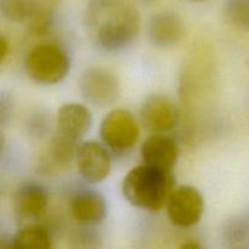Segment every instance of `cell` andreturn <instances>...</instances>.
Masks as SVG:
<instances>
[{
  "instance_id": "7a4b0ae2",
  "label": "cell",
  "mask_w": 249,
  "mask_h": 249,
  "mask_svg": "<svg viewBox=\"0 0 249 249\" xmlns=\"http://www.w3.org/2000/svg\"><path fill=\"white\" fill-rule=\"evenodd\" d=\"M174 190L172 170L145 164L134 167L124 177L122 194L135 208L160 212Z\"/></svg>"
},
{
  "instance_id": "d6986e66",
  "label": "cell",
  "mask_w": 249,
  "mask_h": 249,
  "mask_svg": "<svg viewBox=\"0 0 249 249\" xmlns=\"http://www.w3.org/2000/svg\"><path fill=\"white\" fill-rule=\"evenodd\" d=\"M181 248H199V245H197V243L195 242H187V243H184V245L181 246Z\"/></svg>"
},
{
  "instance_id": "52a82bcc",
  "label": "cell",
  "mask_w": 249,
  "mask_h": 249,
  "mask_svg": "<svg viewBox=\"0 0 249 249\" xmlns=\"http://www.w3.org/2000/svg\"><path fill=\"white\" fill-rule=\"evenodd\" d=\"M77 167L85 181L99 184L111 173V155L97 141H87L77 148Z\"/></svg>"
},
{
  "instance_id": "5bb4252c",
  "label": "cell",
  "mask_w": 249,
  "mask_h": 249,
  "mask_svg": "<svg viewBox=\"0 0 249 249\" xmlns=\"http://www.w3.org/2000/svg\"><path fill=\"white\" fill-rule=\"evenodd\" d=\"M75 152V141L58 134L49 146L48 153L43 160L45 172H57L67 167Z\"/></svg>"
},
{
  "instance_id": "9c48e42d",
  "label": "cell",
  "mask_w": 249,
  "mask_h": 249,
  "mask_svg": "<svg viewBox=\"0 0 249 249\" xmlns=\"http://www.w3.org/2000/svg\"><path fill=\"white\" fill-rule=\"evenodd\" d=\"M141 158L145 164L173 170L179 160V146L170 136L152 134L141 146Z\"/></svg>"
},
{
  "instance_id": "8992f818",
  "label": "cell",
  "mask_w": 249,
  "mask_h": 249,
  "mask_svg": "<svg viewBox=\"0 0 249 249\" xmlns=\"http://www.w3.org/2000/svg\"><path fill=\"white\" fill-rule=\"evenodd\" d=\"M79 89L88 102L97 107H107L118 100L121 84L118 77L111 71L92 67L82 73Z\"/></svg>"
},
{
  "instance_id": "8fae6325",
  "label": "cell",
  "mask_w": 249,
  "mask_h": 249,
  "mask_svg": "<svg viewBox=\"0 0 249 249\" xmlns=\"http://www.w3.org/2000/svg\"><path fill=\"white\" fill-rule=\"evenodd\" d=\"M71 215L80 225H96L106 216L107 207L104 196L95 190H80L70 203Z\"/></svg>"
},
{
  "instance_id": "277c9868",
  "label": "cell",
  "mask_w": 249,
  "mask_h": 249,
  "mask_svg": "<svg viewBox=\"0 0 249 249\" xmlns=\"http://www.w3.org/2000/svg\"><path fill=\"white\" fill-rule=\"evenodd\" d=\"M100 136L105 145L116 152L131 150L138 142L140 129L135 117L129 111L117 108L111 111L102 119Z\"/></svg>"
},
{
  "instance_id": "6da1fadb",
  "label": "cell",
  "mask_w": 249,
  "mask_h": 249,
  "mask_svg": "<svg viewBox=\"0 0 249 249\" xmlns=\"http://www.w3.org/2000/svg\"><path fill=\"white\" fill-rule=\"evenodd\" d=\"M140 23L139 10L126 0H92L85 15L90 40L108 53L130 45L138 36Z\"/></svg>"
},
{
  "instance_id": "7c38bea8",
  "label": "cell",
  "mask_w": 249,
  "mask_h": 249,
  "mask_svg": "<svg viewBox=\"0 0 249 249\" xmlns=\"http://www.w3.org/2000/svg\"><path fill=\"white\" fill-rule=\"evenodd\" d=\"M57 133L71 140H79L92 125V114L87 106L75 102L65 104L57 111Z\"/></svg>"
},
{
  "instance_id": "2e32d148",
  "label": "cell",
  "mask_w": 249,
  "mask_h": 249,
  "mask_svg": "<svg viewBox=\"0 0 249 249\" xmlns=\"http://www.w3.org/2000/svg\"><path fill=\"white\" fill-rule=\"evenodd\" d=\"M0 10L2 16L11 22L32 19L39 11V0H0Z\"/></svg>"
},
{
  "instance_id": "9a60e30c",
  "label": "cell",
  "mask_w": 249,
  "mask_h": 249,
  "mask_svg": "<svg viewBox=\"0 0 249 249\" xmlns=\"http://www.w3.org/2000/svg\"><path fill=\"white\" fill-rule=\"evenodd\" d=\"M11 246L14 248L49 249L53 247V236L46 226L31 223L15 233Z\"/></svg>"
},
{
  "instance_id": "4fadbf2b",
  "label": "cell",
  "mask_w": 249,
  "mask_h": 249,
  "mask_svg": "<svg viewBox=\"0 0 249 249\" xmlns=\"http://www.w3.org/2000/svg\"><path fill=\"white\" fill-rule=\"evenodd\" d=\"M14 209L18 220L36 221L41 219L48 209L45 190L36 184L22 185L15 195Z\"/></svg>"
},
{
  "instance_id": "5b68a950",
  "label": "cell",
  "mask_w": 249,
  "mask_h": 249,
  "mask_svg": "<svg viewBox=\"0 0 249 249\" xmlns=\"http://www.w3.org/2000/svg\"><path fill=\"white\" fill-rule=\"evenodd\" d=\"M168 219L177 228H192L199 223L204 212L201 192L194 186L182 185L173 190L165 204Z\"/></svg>"
},
{
  "instance_id": "e0dca14e",
  "label": "cell",
  "mask_w": 249,
  "mask_h": 249,
  "mask_svg": "<svg viewBox=\"0 0 249 249\" xmlns=\"http://www.w3.org/2000/svg\"><path fill=\"white\" fill-rule=\"evenodd\" d=\"M226 19L241 31H249V0H228Z\"/></svg>"
},
{
  "instance_id": "ffe728a7",
  "label": "cell",
  "mask_w": 249,
  "mask_h": 249,
  "mask_svg": "<svg viewBox=\"0 0 249 249\" xmlns=\"http://www.w3.org/2000/svg\"><path fill=\"white\" fill-rule=\"evenodd\" d=\"M192 1H203V0H192Z\"/></svg>"
},
{
  "instance_id": "ba28073f",
  "label": "cell",
  "mask_w": 249,
  "mask_h": 249,
  "mask_svg": "<svg viewBox=\"0 0 249 249\" xmlns=\"http://www.w3.org/2000/svg\"><path fill=\"white\" fill-rule=\"evenodd\" d=\"M141 122L146 130L153 134H164L177 126L179 113L174 102L163 95L147 97L141 107Z\"/></svg>"
},
{
  "instance_id": "30bf717a",
  "label": "cell",
  "mask_w": 249,
  "mask_h": 249,
  "mask_svg": "<svg viewBox=\"0 0 249 249\" xmlns=\"http://www.w3.org/2000/svg\"><path fill=\"white\" fill-rule=\"evenodd\" d=\"M185 24L179 15L163 11L155 15L148 24V38L158 48H173L182 40Z\"/></svg>"
},
{
  "instance_id": "ac0fdd59",
  "label": "cell",
  "mask_w": 249,
  "mask_h": 249,
  "mask_svg": "<svg viewBox=\"0 0 249 249\" xmlns=\"http://www.w3.org/2000/svg\"><path fill=\"white\" fill-rule=\"evenodd\" d=\"M0 48H1V51H0V62H4L6 60L7 55H9V43L6 41V39L4 36H1V40H0Z\"/></svg>"
},
{
  "instance_id": "3957f363",
  "label": "cell",
  "mask_w": 249,
  "mask_h": 249,
  "mask_svg": "<svg viewBox=\"0 0 249 249\" xmlns=\"http://www.w3.org/2000/svg\"><path fill=\"white\" fill-rule=\"evenodd\" d=\"M70 70L67 53L55 44L34 46L26 57L27 74L38 84H57L67 77Z\"/></svg>"
}]
</instances>
